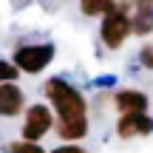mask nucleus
<instances>
[{"instance_id":"obj_1","label":"nucleus","mask_w":153,"mask_h":153,"mask_svg":"<svg viewBox=\"0 0 153 153\" xmlns=\"http://www.w3.org/2000/svg\"><path fill=\"white\" fill-rule=\"evenodd\" d=\"M48 102L57 111V133L65 145H74L88 133V102L79 91L62 76H51L43 85Z\"/></svg>"},{"instance_id":"obj_2","label":"nucleus","mask_w":153,"mask_h":153,"mask_svg":"<svg viewBox=\"0 0 153 153\" xmlns=\"http://www.w3.org/2000/svg\"><path fill=\"white\" fill-rule=\"evenodd\" d=\"M128 34H133V23H131V14H128V3H116V9L102 17L99 37H102L105 48L116 51V48H122V43L128 40Z\"/></svg>"},{"instance_id":"obj_3","label":"nucleus","mask_w":153,"mask_h":153,"mask_svg":"<svg viewBox=\"0 0 153 153\" xmlns=\"http://www.w3.org/2000/svg\"><path fill=\"white\" fill-rule=\"evenodd\" d=\"M51 60H54V45L51 43H43V45H17L14 57H11V62L17 65V71H23V74H40L43 68L51 65Z\"/></svg>"},{"instance_id":"obj_4","label":"nucleus","mask_w":153,"mask_h":153,"mask_svg":"<svg viewBox=\"0 0 153 153\" xmlns=\"http://www.w3.org/2000/svg\"><path fill=\"white\" fill-rule=\"evenodd\" d=\"M51 128H54V114H51L48 105L37 102V105H31V108L26 111V122H23V139H26V142L43 139Z\"/></svg>"},{"instance_id":"obj_5","label":"nucleus","mask_w":153,"mask_h":153,"mask_svg":"<svg viewBox=\"0 0 153 153\" xmlns=\"http://www.w3.org/2000/svg\"><path fill=\"white\" fill-rule=\"evenodd\" d=\"M119 139H133V136H150L153 133V116L148 114H125L116 122Z\"/></svg>"},{"instance_id":"obj_6","label":"nucleus","mask_w":153,"mask_h":153,"mask_svg":"<svg viewBox=\"0 0 153 153\" xmlns=\"http://www.w3.org/2000/svg\"><path fill=\"white\" fill-rule=\"evenodd\" d=\"M114 105L119 111V116H125V114H148L150 99H148V94L136 91V88H122V91L114 94Z\"/></svg>"},{"instance_id":"obj_7","label":"nucleus","mask_w":153,"mask_h":153,"mask_svg":"<svg viewBox=\"0 0 153 153\" xmlns=\"http://www.w3.org/2000/svg\"><path fill=\"white\" fill-rule=\"evenodd\" d=\"M23 105H26V94L20 91V85H14V82L0 85V116L3 119L17 116L23 111Z\"/></svg>"},{"instance_id":"obj_8","label":"nucleus","mask_w":153,"mask_h":153,"mask_svg":"<svg viewBox=\"0 0 153 153\" xmlns=\"http://www.w3.org/2000/svg\"><path fill=\"white\" fill-rule=\"evenodd\" d=\"M133 34H150L153 31V0H133Z\"/></svg>"},{"instance_id":"obj_9","label":"nucleus","mask_w":153,"mask_h":153,"mask_svg":"<svg viewBox=\"0 0 153 153\" xmlns=\"http://www.w3.org/2000/svg\"><path fill=\"white\" fill-rule=\"evenodd\" d=\"M116 9V0H79V11L85 17H97V14H108Z\"/></svg>"},{"instance_id":"obj_10","label":"nucleus","mask_w":153,"mask_h":153,"mask_svg":"<svg viewBox=\"0 0 153 153\" xmlns=\"http://www.w3.org/2000/svg\"><path fill=\"white\" fill-rule=\"evenodd\" d=\"M6 153H45L37 142H26V139H17V142L6 145Z\"/></svg>"},{"instance_id":"obj_11","label":"nucleus","mask_w":153,"mask_h":153,"mask_svg":"<svg viewBox=\"0 0 153 153\" xmlns=\"http://www.w3.org/2000/svg\"><path fill=\"white\" fill-rule=\"evenodd\" d=\"M17 65L14 62H9V60H0V85H6V82H14L17 79Z\"/></svg>"},{"instance_id":"obj_12","label":"nucleus","mask_w":153,"mask_h":153,"mask_svg":"<svg viewBox=\"0 0 153 153\" xmlns=\"http://www.w3.org/2000/svg\"><path fill=\"white\" fill-rule=\"evenodd\" d=\"M139 62H142L145 68H150V71H153V43H148L142 51H139Z\"/></svg>"},{"instance_id":"obj_13","label":"nucleus","mask_w":153,"mask_h":153,"mask_svg":"<svg viewBox=\"0 0 153 153\" xmlns=\"http://www.w3.org/2000/svg\"><path fill=\"white\" fill-rule=\"evenodd\" d=\"M51 153H88V150L79 148V145H60V148H54Z\"/></svg>"}]
</instances>
